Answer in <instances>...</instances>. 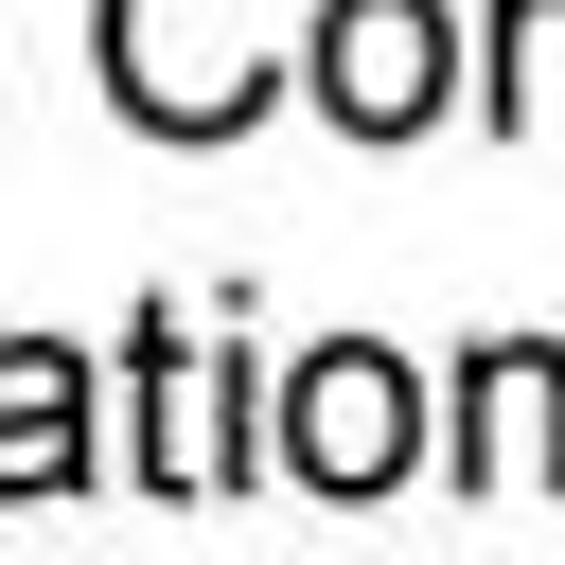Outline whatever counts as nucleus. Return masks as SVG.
Returning <instances> with one entry per match:
<instances>
[{"label":"nucleus","mask_w":565,"mask_h":565,"mask_svg":"<svg viewBox=\"0 0 565 565\" xmlns=\"http://www.w3.org/2000/svg\"><path fill=\"white\" fill-rule=\"evenodd\" d=\"M106 106L141 141H230L282 88V0H106Z\"/></svg>","instance_id":"1"},{"label":"nucleus","mask_w":565,"mask_h":565,"mask_svg":"<svg viewBox=\"0 0 565 565\" xmlns=\"http://www.w3.org/2000/svg\"><path fill=\"white\" fill-rule=\"evenodd\" d=\"M265 459L300 477V494H406V459H424V371L406 353H371V335H318L282 388H265Z\"/></svg>","instance_id":"2"},{"label":"nucleus","mask_w":565,"mask_h":565,"mask_svg":"<svg viewBox=\"0 0 565 565\" xmlns=\"http://www.w3.org/2000/svg\"><path fill=\"white\" fill-rule=\"evenodd\" d=\"M300 71H318L335 141H424V124L459 106V18H441V0H318Z\"/></svg>","instance_id":"3"},{"label":"nucleus","mask_w":565,"mask_h":565,"mask_svg":"<svg viewBox=\"0 0 565 565\" xmlns=\"http://www.w3.org/2000/svg\"><path fill=\"white\" fill-rule=\"evenodd\" d=\"M141 353V494H247L265 477V371L247 353H194V335H124Z\"/></svg>","instance_id":"4"},{"label":"nucleus","mask_w":565,"mask_h":565,"mask_svg":"<svg viewBox=\"0 0 565 565\" xmlns=\"http://www.w3.org/2000/svg\"><path fill=\"white\" fill-rule=\"evenodd\" d=\"M459 494H477V512L565 494V353H547V335H494V353L459 371Z\"/></svg>","instance_id":"5"},{"label":"nucleus","mask_w":565,"mask_h":565,"mask_svg":"<svg viewBox=\"0 0 565 565\" xmlns=\"http://www.w3.org/2000/svg\"><path fill=\"white\" fill-rule=\"evenodd\" d=\"M0 494H88V353L53 335H0Z\"/></svg>","instance_id":"6"},{"label":"nucleus","mask_w":565,"mask_h":565,"mask_svg":"<svg viewBox=\"0 0 565 565\" xmlns=\"http://www.w3.org/2000/svg\"><path fill=\"white\" fill-rule=\"evenodd\" d=\"M477 106H494L512 141L565 124V0H494V71H477Z\"/></svg>","instance_id":"7"}]
</instances>
